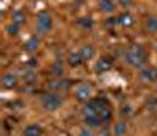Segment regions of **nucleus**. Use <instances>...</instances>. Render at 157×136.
<instances>
[{
  "label": "nucleus",
  "mask_w": 157,
  "mask_h": 136,
  "mask_svg": "<svg viewBox=\"0 0 157 136\" xmlns=\"http://www.w3.org/2000/svg\"><path fill=\"white\" fill-rule=\"evenodd\" d=\"M124 60L129 66L132 67H140L143 69V66L146 63V52L141 46L138 44H132L127 50H126V55H124Z\"/></svg>",
  "instance_id": "nucleus-1"
},
{
  "label": "nucleus",
  "mask_w": 157,
  "mask_h": 136,
  "mask_svg": "<svg viewBox=\"0 0 157 136\" xmlns=\"http://www.w3.org/2000/svg\"><path fill=\"white\" fill-rule=\"evenodd\" d=\"M35 28H36V33H38L39 36L47 35L52 28H54V19H52V16H50L49 11H46V9L39 11V14L36 16Z\"/></svg>",
  "instance_id": "nucleus-2"
},
{
  "label": "nucleus",
  "mask_w": 157,
  "mask_h": 136,
  "mask_svg": "<svg viewBox=\"0 0 157 136\" xmlns=\"http://www.w3.org/2000/svg\"><path fill=\"white\" fill-rule=\"evenodd\" d=\"M63 105V97L58 92H47L41 97V106L47 113H54Z\"/></svg>",
  "instance_id": "nucleus-3"
},
{
  "label": "nucleus",
  "mask_w": 157,
  "mask_h": 136,
  "mask_svg": "<svg viewBox=\"0 0 157 136\" xmlns=\"http://www.w3.org/2000/svg\"><path fill=\"white\" fill-rule=\"evenodd\" d=\"M75 99L82 103H88L91 99H93V88H91L90 83H80L75 88Z\"/></svg>",
  "instance_id": "nucleus-4"
},
{
  "label": "nucleus",
  "mask_w": 157,
  "mask_h": 136,
  "mask_svg": "<svg viewBox=\"0 0 157 136\" xmlns=\"http://www.w3.org/2000/svg\"><path fill=\"white\" fill-rule=\"evenodd\" d=\"M138 78H140V81H143V83H152V81L157 80V69L155 67H151V66L143 67V69L140 71V74H138Z\"/></svg>",
  "instance_id": "nucleus-5"
},
{
  "label": "nucleus",
  "mask_w": 157,
  "mask_h": 136,
  "mask_svg": "<svg viewBox=\"0 0 157 136\" xmlns=\"http://www.w3.org/2000/svg\"><path fill=\"white\" fill-rule=\"evenodd\" d=\"M19 83V75L16 72H6L3 74L2 77V85L5 89H13V88H16Z\"/></svg>",
  "instance_id": "nucleus-6"
},
{
  "label": "nucleus",
  "mask_w": 157,
  "mask_h": 136,
  "mask_svg": "<svg viewBox=\"0 0 157 136\" xmlns=\"http://www.w3.org/2000/svg\"><path fill=\"white\" fill-rule=\"evenodd\" d=\"M116 20H118V25H120L121 28H130V27L135 24L134 16L130 14L129 11H124V13H121V14H118Z\"/></svg>",
  "instance_id": "nucleus-7"
},
{
  "label": "nucleus",
  "mask_w": 157,
  "mask_h": 136,
  "mask_svg": "<svg viewBox=\"0 0 157 136\" xmlns=\"http://www.w3.org/2000/svg\"><path fill=\"white\" fill-rule=\"evenodd\" d=\"M47 86H49V89H54V91H66V89L71 86V81L61 77V78H55V80H52Z\"/></svg>",
  "instance_id": "nucleus-8"
},
{
  "label": "nucleus",
  "mask_w": 157,
  "mask_h": 136,
  "mask_svg": "<svg viewBox=\"0 0 157 136\" xmlns=\"http://www.w3.org/2000/svg\"><path fill=\"white\" fill-rule=\"evenodd\" d=\"M39 44H41V41H39V36H30L27 41H25V44H24V50L25 52H36Z\"/></svg>",
  "instance_id": "nucleus-9"
},
{
  "label": "nucleus",
  "mask_w": 157,
  "mask_h": 136,
  "mask_svg": "<svg viewBox=\"0 0 157 136\" xmlns=\"http://www.w3.org/2000/svg\"><path fill=\"white\" fill-rule=\"evenodd\" d=\"M80 55H82V58H83V61H90V60H93L94 58V55H96V49L91 46V44H85L80 50Z\"/></svg>",
  "instance_id": "nucleus-10"
},
{
  "label": "nucleus",
  "mask_w": 157,
  "mask_h": 136,
  "mask_svg": "<svg viewBox=\"0 0 157 136\" xmlns=\"http://www.w3.org/2000/svg\"><path fill=\"white\" fill-rule=\"evenodd\" d=\"M110 67H112V60H110V58H107V57H104V58H101V60L96 63L94 69H96V72H98V74H102V72L110 71Z\"/></svg>",
  "instance_id": "nucleus-11"
},
{
  "label": "nucleus",
  "mask_w": 157,
  "mask_h": 136,
  "mask_svg": "<svg viewBox=\"0 0 157 136\" xmlns=\"http://www.w3.org/2000/svg\"><path fill=\"white\" fill-rule=\"evenodd\" d=\"M22 136H43V127L39 124H30L25 127Z\"/></svg>",
  "instance_id": "nucleus-12"
},
{
  "label": "nucleus",
  "mask_w": 157,
  "mask_h": 136,
  "mask_svg": "<svg viewBox=\"0 0 157 136\" xmlns=\"http://www.w3.org/2000/svg\"><path fill=\"white\" fill-rule=\"evenodd\" d=\"M99 8L101 11H104L105 14H113L116 9V3L113 0H99Z\"/></svg>",
  "instance_id": "nucleus-13"
},
{
  "label": "nucleus",
  "mask_w": 157,
  "mask_h": 136,
  "mask_svg": "<svg viewBox=\"0 0 157 136\" xmlns=\"http://www.w3.org/2000/svg\"><path fill=\"white\" fill-rule=\"evenodd\" d=\"M145 28L148 33H157V16H148L145 19Z\"/></svg>",
  "instance_id": "nucleus-14"
},
{
  "label": "nucleus",
  "mask_w": 157,
  "mask_h": 136,
  "mask_svg": "<svg viewBox=\"0 0 157 136\" xmlns=\"http://www.w3.org/2000/svg\"><path fill=\"white\" fill-rule=\"evenodd\" d=\"M68 63L72 66V67H75V66H80L82 63H83V58H82V55H80V52H71L69 53V57H68Z\"/></svg>",
  "instance_id": "nucleus-15"
},
{
  "label": "nucleus",
  "mask_w": 157,
  "mask_h": 136,
  "mask_svg": "<svg viewBox=\"0 0 157 136\" xmlns=\"http://www.w3.org/2000/svg\"><path fill=\"white\" fill-rule=\"evenodd\" d=\"M25 20H27V14H25L22 9L13 11V14H11V22H16V24L22 25V24H25Z\"/></svg>",
  "instance_id": "nucleus-16"
},
{
  "label": "nucleus",
  "mask_w": 157,
  "mask_h": 136,
  "mask_svg": "<svg viewBox=\"0 0 157 136\" xmlns=\"http://www.w3.org/2000/svg\"><path fill=\"white\" fill-rule=\"evenodd\" d=\"M63 74H64V67H63L61 63L57 61V63H54L50 66V75H54L55 78H61Z\"/></svg>",
  "instance_id": "nucleus-17"
},
{
  "label": "nucleus",
  "mask_w": 157,
  "mask_h": 136,
  "mask_svg": "<svg viewBox=\"0 0 157 136\" xmlns=\"http://www.w3.org/2000/svg\"><path fill=\"white\" fill-rule=\"evenodd\" d=\"M77 25L80 27V28H83V30H91V28H93V25H94V22H93L91 17L85 16V17H78L77 19Z\"/></svg>",
  "instance_id": "nucleus-18"
},
{
  "label": "nucleus",
  "mask_w": 157,
  "mask_h": 136,
  "mask_svg": "<svg viewBox=\"0 0 157 136\" xmlns=\"http://www.w3.org/2000/svg\"><path fill=\"white\" fill-rule=\"evenodd\" d=\"M127 133V125H126V122L120 120V122H116L115 127H113V134L115 136H124Z\"/></svg>",
  "instance_id": "nucleus-19"
},
{
  "label": "nucleus",
  "mask_w": 157,
  "mask_h": 136,
  "mask_svg": "<svg viewBox=\"0 0 157 136\" xmlns=\"http://www.w3.org/2000/svg\"><path fill=\"white\" fill-rule=\"evenodd\" d=\"M19 31H21V25H19V24H16V22L8 24V27H6V33H8V36H17Z\"/></svg>",
  "instance_id": "nucleus-20"
},
{
  "label": "nucleus",
  "mask_w": 157,
  "mask_h": 136,
  "mask_svg": "<svg viewBox=\"0 0 157 136\" xmlns=\"http://www.w3.org/2000/svg\"><path fill=\"white\" fill-rule=\"evenodd\" d=\"M120 114H121V117H129L130 114H132V106H130L127 102H124L120 108Z\"/></svg>",
  "instance_id": "nucleus-21"
},
{
  "label": "nucleus",
  "mask_w": 157,
  "mask_h": 136,
  "mask_svg": "<svg viewBox=\"0 0 157 136\" xmlns=\"http://www.w3.org/2000/svg\"><path fill=\"white\" fill-rule=\"evenodd\" d=\"M78 136H93V130H91V127L85 125L78 130Z\"/></svg>",
  "instance_id": "nucleus-22"
},
{
  "label": "nucleus",
  "mask_w": 157,
  "mask_h": 136,
  "mask_svg": "<svg viewBox=\"0 0 157 136\" xmlns=\"http://www.w3.org/2000/svg\"><path fill=\"white\" fill-rule=\"evenodd\" d=\"M35 78H36V74H35L33 71H29L27 74L24 75V80L27 81V83H32V81H35Z\"/></svg>",
  "instance_id": "nucleus-23"
},
{
  "label": "nucleus",
  "mask_w": 157,
  "mask_h": 136,
  "mask_svg": "<svg viewBox=\"0 0 157 136\" xmlns=\"http://www.w3.org/2000/svg\"><path fill=\"white\" fill-rule=\"evenodd\" d=\"M118 3H120L123 8H130V6H132V0H118Z\"/></svg>",
  "instance_id": "nucleus-24"
}]
</instances>
